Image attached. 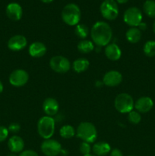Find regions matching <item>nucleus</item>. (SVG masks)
<instances>
[{
  "label": "nucleus",
  "mask_w": 155,
  "mask_h": 156,
  "mask_svg": "<svg viewBox=\"0 0 155 156\" xmlns=\"http://www.w3.org/2000/svg\"><path fill=\"white\" fill-rule=\"evenodd\" d=\"M29 80V75L25 70H14L9 76V82L15 87H22L27 83Z\"/></svg>",
  "instance_id": "9d476101"
},
{
  "label": "nucleus",
  "mask_w": 155,
  "mask_h": 156,
  "mask_svg": "<svg viewBox=\"0 0 155 156\" xmlns=\"http://www.w3.org/2000/svg\"><path fill=\"white\" fill-rule=\"evenodd\" d=\"M153 31L154 32V34H155V21L153 22Z\"/></svg>",
  "instance_id": "4c0bfd02"
},
{
  "label": "nucleus",
  "mask_w": 155,
  "mask_h": 156,
  "mask_svg": "<svg viewBox=\"0 0 155 156\" xmlns=\"http://www.w3.org/2000/svg\"><path fill=\"white\" fill-rule=\"evenodd\" d=\"M90 66V62L86 58H78L72 63V69L75 73H81L86 71Z\"/></svg>",
  "instance_id": "412c9836"
},
{
  "label": "nucleus",
  "mask_w": 155,
  "mask_h": 156,
  "mask_svg": "<svg viewBox=\"0 0 155 156\" xmlns=\"http://www.w3.org/2000/svg\"><path fill=\"white\" fill-rule=\"evenodd\" d=\"M9 131L5 126H0V143L4 142L9 136Z\"/></svg>",
  "instance_id": "c85d7f7f"
},
{
  "label": "nucleus",
  "mask_w": 155,
  "mask_h": 156,
  "mask_svg": "<svg viewBox=\"0 0 155 156\" xmlns=\"http://www.w3.org/2000/svg\"><path fill=\"white\" fill-rule=\"evenodd\" d=\"M92 151L96 156H106L111 152V147L106 142H97L93 146Z\"/></svg>",
  "instance_id": "6ab92c4d"
},
{
  "label": "nucleus",
  "mask_w": 155,
  "mask_h": 156,
  "mask_svg": "<svg viewBox=\"0 0 155 156\" xmlns=\"http://www.w3.org/2000/svg\"><path fill=\"white\" fill-rule=\"evenodd\" d=\"M128 156H135V155H128Z\"/></svg>",
  "instance_id": "ea45409f"
},
{
  "label": "nucleus",
  "mask_w": 155,
  "mask_h": 156,
  "mask_svg": "<svg viewBox=\"0 0 155 156\" xmlns=\"http://www.w3.org/2000/svg\"><path fill=\"white\" fill-rule=\"evenodd\" d=\"M122 81V76L116 70H111L107 72L103 78V82L108 87H115L120 85Z\"/></svg>",
  "instance_id": "f8f14e48"
},
{
  "label": "nucleus",
  "mask_w": 155,
  "mask_h": 156,
  "mask_svg": "<svg viewBox=\"0 0 155 156\" xmlns=\"http://www.w3.org/2000/svg\"><path fill=\"white\" fill-rule=\"evenodd\" d=\"M7 156H18V155H17L15 153H12H12L9 154V155H8Z\"/></svg>",
  "instance_id": "e433bc0d"
},
{
  "label": "nucleus",
  "mask_w": 155,
  "mask_h": 156,
  "mask_svg": "<svg viewBox=\"0 0 155 156\" xmlns=\"http://www.w3.org/2000/svg\"><path fill=\"white\" fill-rule=\"evenodd\" d=\"M126 37L131 44H137L141 39V31L138 27H130L126 31Z\"/></svg>",
  "instance_id": "aec40b11"
},
{
  "label": "nucleus",
  "mask_w": 155,
  "mask_h": 156,
  "mask_svg": "<svg viewBox=\"0 0 155 156\" xmlns=\"http://www.w3.org/2000/svg\"><path fill=\"white\" fill-rule=\"evenodd\" d=\"M104 53L106 58L111 61H117L121 58L122 50L116 44H109L105 47Z\"/></svg>",
  "instance_id": "a211bd4d"
},
{
  "label": "nucleus",
  "mask_w": 155,
  "mask_h": 156,
  "mask_svg": "<svg viewBox=\"0 0 155 156\" xmlns=\"http://www.w3.org/2000/svg\"><path fill=\"white\" fill-rule=\"evenodd\" d=\"M41 2H43V3H51L52 2H53L54 0H40Z\"/></svg>",
  "instance_id": "c9c22d12"
},
{
  "label": "nucleus",
  "mask_w": 155,
  "mask_h": 156,
  "mask_svg": "<svg viewBox=\"0 0 155 156\" xmlns=\"http://www.w3.org/2000/svg\"><path fill=\"white\" fill-rule=\"evenodd\" d=\"M56 123L55 120L53 117L50 116H43L37 123V132L40 136L42 137L43 140L51 139L55 133Z\"/></svg>",
  "instance_id": "20e7f679"
},
{
  "label": "nucleus",
  "mask_w": 155,
  "mask_h": 156,
  "mask_svg": "<svg viewBox=\"0 0 155 156\" xmlns=\"http://www.w3.org/2000/svg\"><path fill=\"white\" fill-rule=\"evenodd\" d=\"M62 19L67 25L76 26L81 20V10L74 3L67 4L62 11Z\"/></svg>",
  "instance_id": "7ed1b4c3"
},
{
  "label": "nucleus",
  "mask_w": 155,
  "mask_h": 156,
  "mask_svg": "<svg viewBox=\"0 0 155 156\" xmlns=\"http://www.w3.org/2000/svg\"><path fill=\"white\" fill-rule=\"evenodd\" d=\"M8 147L12 153H21L24 148V142L21 136H12L8 141Z\"/></svg>",
  "instance_id": "dca6fc26"
},
{
  "label": "nucleus",
  "mask_w": 155,
  "mask_h": 156,
  "mask_svg": "<svg viewBox=\"0 0 155 156\" xmlns=\"http://www.w3.org/2000/svg\"><path fill=\"white\" fill-rule=\"evenodd\" d=\"M79 150H80L81 153L83 155H88V154H91V147L90 143H86V142H82L80 144L79 146Z\"/></svg>",
  "instance_id": "cd10ccee"
},
{
  "label": "nucleus",
  "mask_w": 155,
  "mask_h": 156,
  "mask_svg": "<svg viewBox=\"0 0 155 156\" xmlns=\"http://www.w3.org/2000/svg\"><path fill=\"white\" fill-rule=\"evenodd\" d=\"M143 10L148 17L155 18V1L154 0H147L144 3Z\"/></svg>",
  "instance_id": "393cba45"
},
{
  "label": "nucleus",
  "mask_w": 155,
  "mask_h": 156,
  "mask_svg": "<svg viewBox=\"0 0 155 156\" xmlns=\"http://www.w3.org/2000/svg\"><path fill=\"white\" fill-rule=\"evenodd\" d=\"M59 105L53 98H47L43 103V110L46 116L53 117L59 112Z\"/></svg>",
  "instance_id": "4468645a"
},
{
  "label": "nucleus",
  "mask_w": 155,
  "mask_h": 156,
  "mask_svg": "<svg viewBox=\"0 0 155 156\" xmlns=\"http://www.w3.org/2000/svg\"><path fill=\"white\" fill-rule=\"evenodd\" d=\"M128 120L132 124H138L141 122V116L137 111H132L128 114Z\"/></svg>",
  "instance_id": "bb28decb"
},
{
  "label": "nucleus",
  "mask_w": 155,
  "mask_h": 156,
  "mask_svg": "<svg viewBox=\"0 0 155 156\" xmlns=\"http://www.w3.org/2000/svg\"><path fill=\"white\" fill-rule=\"evenodd\" d=\"M142 13L137 7L129 8L123 15V20L131 27H137L142 22Z\"/></svg>",
  "instance_id": "0eeeda50"
},
{
  "label": "nucleus",
  "mask_w": 155,
  "mask_h": 156,
  "mask_svg": "<svg viewBox=\"0 0 155 156\" xmlns=\"http://www.w3.org/2000/svg\"><path fill=\"white\" fill-rule=\"evenodd\" d=\"M6 15L8 18L12 21H19L23 15L22 8L18 3H10L6 7Z\"/></svg>",
  "instance_id": "2eb2a0df"
},
{
  "label": "nucleus",
  "mask_w": 155,
  "mask_h": 156,
  "mask_svg": "<svg viewBox=\"0 0 155 156\" xmlns=\"http://www.w3.org/2000/svg\"><path fill=\"white\" fill-rule=\"evenodd\" d=\"M91 37L97 47H106L112 38V28L105 21H97L91 27Z\"/></svg>",
  "instance_id": "f257e3e1"
},
{
  "label": "nucleus",
  "mask_w": 155,
  "mask_h": 156,
  "mask_svg": "<svg viewBox=\"0 0 155 156\" xmlns=\"http://www.w3.org/2000/svg\"><path fill=\"white\" fill-rule=\"evenodd\" d=\"M8 129L10 133L15 134L19 132L20 129H21V126L18 123H12L8 127Z\"/></svg>",
  "instance_id": "c756f323"
},
{
  "label": "nucleus",
  "mask_w": 155,
  "mask_h": 156,
  "mask_svg": "<svg viewBox=\"0 0 155 156\" xmlns=\"http://www.w3.org/2000/svg\"><path fill=\"white\" fill-rule=\"evenodd\" d=\"M40 149L46 156H57L62 152V146L60 143L53 139L44 140L41 143Z\"/></svg>",
  "instance_id": "1a4fd4ad"
},
{
  "label": "nucleus",
  "mask_w": 155,
  "mask_h": 156,
  "mask_svg": "<svg viewBox=\"0 0 155 156\" xmlns=\"http://www.w3.org/2000/svg\"><path fill=\"white\" fill-rule=\"evenodd\" d=\"M78 50L81 53H89L92 52L95 48L94 44L93 41H88V40H81L80 42L78 44L77 46Z\"/></svg>",
  "instance_id": "4be33fe9"
},
{
  "label": "nucleus",
  "mask_w": 155,
  "mask_h": 156,
  "mask_svg": "<svg viewBox=\"0 0 155 156\" xmlns=\"http://www.w3.org/2000/svg\"><path fill=\"white\" fill-rule=\"evenodd\" d=\"M18 156H39V155H38V154L36 153L35 151L31 150V149H28V150L22 151Z\"/></svg>",
  "instance_id": "7c9ffc66"
},
{
  "label": "nucleus",
  "mask_w": 155,
  "mask_h": 156,
  "mask_svg": "<svg viewBox=\"0 0 155 156\" xmlns=\"http://www.w3.org/2000/svg\"><path fill=\"white\" fill-rule=\"evenodd\" d=\"M47 48L45 44L40 41L33 42L28 48V53L33 58H40L46 54Z\"/></svg>",
  "instance_id": "f3484780"
},
{
  "label": "nucleus",
  "mask_w": 155,
  "mask_h": 156,
  "mask_svg": "<svg viewBox=\"0 0 155 156\" xmlns=\"http://www.w3.org/2000/svg\"><path fill=\"white\" fill-rule=\"evenodd\" d=\"M128 1L129 0H116V2L119 4H125V3L128 2Z\"/></svg>",
  "instance_id": "72a5a7b5"
},
{
  "label": "nucleus",
  "mask_w": 155,
  "mask_h": 156,
  "mask_svg": "<svg viewBox=\"0 0 155 156\" xmlns=\"http://www.w3.org/2000/svg\"><path fill=\"white\" fill-rule=\"evenodd\" d=\"M74 33L78 37L84 40L89 35L90 30L88 26L84 24H78L75 26Z\"/></svg>",
  "instance_id": "b1692460"
},
{
  "label": "nucleus",
  "mask_w": 155,
  "mask_h": 156,
  "mask_svg": "<svg viewBox=\"0 0 155 156\" xmlns=\"http://www.w3.org/2000/svg\"><path fill=\"white\" fill-rule=\"evenodd\" d=\"M153 102L150 98L147 96H143L139 98L135 102V108L139 113L145 114L149 112L153 108Z\"/></svg>",
  "instance_id": "ddd939ff"
},
{
  "label": "nucleus",
  "mask_w": 155,
  "mask_h": 156,
  "mask_svg": "<svg viewBox=\"0 0 155 156\" xmlns=\"http://www.w3.org/2000/svg\"><path fill=\"white\" fill-rule=\"evenodd\" d=\"M110 156H123V154L119 149H114L111 150Z\"/></svg>",
  "instance_id": "2f4dec72"
},
{
  "label": "nucleus",
  "mask_w": 155,
  "mask_h": 156,
  "mask_svg": "<svg viewBox=\"0 0 155 156\" xmlns=\"http://www.w3.org/2000/svg\"><path fill=\"white\" fill-rule=\"evenodd\" d=\"M27 38L21 34H17L12 37L8 41V47L12 51H20L27 47Z\"/></svg>",
  "instance_id": "9b49d317"
},
{
  "label": "nucleus",
  "mask_w": 155,
  "mask_h": 156,
  "mask_svg": "<svg viewBox=\"0 0 155 156\" xmlns=\"http://www.w3.org/2000/svg\"><path fill=\"white\" fill-rule=\"evenodd\" d=\"M138 28L140 30H145L146 29H147V24H146V23H144V22H141V24H139V25L138 26Z\"/></svg>",
  "instance_id": "473e14b6"
},
{
  "label": "nucleus",
  "mask_w": 155,
  "mask_h": 156,
  "mask_svg": "<svg viewBox=\"0 0 155 156\" xmlns=\"http://www.w3.org/2000/svg\"><path fill=\"white\" fill-rule=\"evenodd\" d=\"M84 156H96L95 155H92V154H88V155H84Z\"/></svg>",
  "instance_id": "58836bf2"
},
{
  "label": "nucleus",
  "mask_w": 155,
  "mask_h": 156,
  "mask_svg": "<svg viewBox=\"0 0 155 156\" xmlns=\"http://www.w3.org/2000/svg\"><path fill=\"white\" fill-rule=\"evenodd\" d=\"M100 10L102 16L108 21L115 20L119 15V6L115 0H104Z\"/></svg>",
  "instance_id": "423d86ee"
},
{
  "label": "nucleus",
  "mask_w": 155,
  "mask_h": 156,
  "mask_svg": "<svg viewBox=\"0 0 155 156\" xmlns=\"http://www.w3.org/2000/svg\"><path fill=\"white\" fill-rule=\"evenodd\" d=\"M114 106L118 112L121 114H129L133 111L135 108V102L130 94L121 93L115 97Z\"/></svg>",
  "instance_id": "39448f33"
},
{
  "label": "nucleus",
  "mask_w": 155,
  "mask_h": 156,
  "mask_svg": "<svg viewBox=\"0 0 155 156\" xmlns=\"http://www.w3.org/2000/svg\"><path fill=\"white\" fill-rule=\"evenodd\" d=\"M59 133H60V136L62 138L65 139V140H68V139L72 138L75 135L76 131L74 128L71 125H64L63 126L61 127L60 130H59Z\"/></svg>",
  "instance_id": "5701e85b"
},
{
  "label": "nucleus",
  "mask_w": 155,
  "mask_h": 156,
  "mask_svg": "<svg viewBox=\"0 0 155 156\" xmlns=\"http://www.w3.org/2000/svg\"><path fill=\"white\" fill-rule=\"evenodd\" d=\"M76 135L83 142L91 144L97 140V131L92 123L81 122L76 129Z\"/></svg>",
  "instance_id": "f03ea898"
},
{
  "label": "nucleus",
  "mask_w": 155,
  "mask_h": 156,
  "mask_svg": "<svg viewBox=\"0 0 155 156\" xmlns=\"http://www.w3.org/2000/svg\"><path fill=\"white\" fill-rule=\"evenodd\" d=\"M143 51L144 54L148 57H153L155 56V41H147L143 47Z\"/></svg>",
  "instance_id": "a878e982"
},
{
  "label": "nucleus",
  "mask_w": 155,
  "mask_h": 156,
  "mask_svg": "<svg viewBox=\"0 0 155 156\" xmlns=\"http://www.w3.org/2000/svg\"><path fill=\"white\" fill-rule=\"evenodd\" d=\"M3 88H4V87H3V84H2V82L0 81V93L2 92Z\"/></svg>",
  "instance_id": "f704fd0d"
},
{
  "label": "nucleus",
  "mask_w": 155,
  "mask_h": 156,
  "mask_svg": "<svg viewBox=\"0 0 155 156\" xmlns=\"http://www.w3.org/2000/svg\"><path fill=\"white\" fill-rule=\"evenodd\" d=\"M50 66L55 73L63 74L69 71L71 65L68 59L65 56H55L50 59Z\"/></svg>",
  "instance_id": "6e6552de"
}]
</instances>
